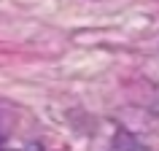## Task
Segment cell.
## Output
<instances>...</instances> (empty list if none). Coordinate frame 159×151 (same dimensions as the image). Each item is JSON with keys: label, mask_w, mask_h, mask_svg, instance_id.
I'll return each mask as SVG.
<instances>
[{"label": "cell", "mask_w": 159, "mask_h": 151, "mask_svg": "<svg viewBox=\"0 0 159 151\" xmlns=\"http://www.w3.org/2000/svg\"><path fill=\"white\" fill-rule=\"evenodd\" d=\"M127 151H146V149H143V146H138L135 140H129V146H127Z\"/></svg>", "instance_id": "cell-1"}, {"label": "cell", "mask_w": 159, "mask_h": 151, "mask_svg": "<svg viewBox=\"0 0 159 151\" xmlns=\"http://www.w3.org/2000/svg\"><path fill=\"white\" fill-rule=\"evenodd\" d=\"M22 151H41L38 146H27V149H22Z\"/></svg>", "instance_id": "cell-2"}]
</instances>
